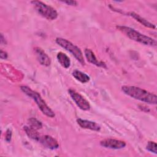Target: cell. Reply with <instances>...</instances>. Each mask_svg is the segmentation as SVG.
I'll list each match as a JSON object with an SVG mask.
<instances>
[{
    "label": "cell",
    "instance_id": "6da1fadb",
    "mask_svg": "<svg viewBox=\"0 0 157 157\" xmlns=\"http://www.w3.org/2000/svg\"><path fill=\"white\" fill-rule=\"evenodd\" d=\"M121 90L126 95L142 102L155 105L157 103L156 94L139 87L124 85L121 87Z\"/></svg>",
    "mask_w": 157,
    "mask_h": 157
},
{
    "label": "cell",
    "instance_id": "7c38bea8",
    "mask_svg": "<svg viewBox=\"0 0 157 157\" xmlns=\"http://www.w3.org/2000/svg\"><path fill=\"white\" fill-rule=\"evenodd\" d=\"M128 15L132 17L136 21H137L140 24H142V25H144V26H145L147 28H151V29H155L156 28V26L154 24L150 23V21H148L146 19H145L144 18H143L142 17H141L139 14L135 13L134 12H129L128 13Z\"/></svg>",
    "mask_w": 157,
    "mask_h": 157
},
{
    "label": "cell",
    "instance_id": "9a60e30c",
    "mask_svg": "<svg viewBox=\"0 0 157 157\" xmlns=\"http://www.w3.org/2000/svg\"><path fill=\"white\" fill-rule=\"evenodd\" d=\"M24 130L26 135L31 139H33L36 141H39L40 136L37 132V130L29 127V126H24Z\"/></svg>",
    "mask_w": 157,
    "mask_h": 157
},
{
    "label": "cell",
    "instance_id": "8fae6325",
    "mask_svg": "<svg viewBox=\"0 0 157 157\" xmlns=\"http://www.w3.org/2000/svg\"><path fill=\"white\" fill-rule=\"evenodd\" d=\"M84 52H85V57L89 63L99 67H106V65L102 61H99L97 59L94 53L93 52V51L91 49L85 48Z\"/></svg>",
    "mask_w": 157,
    "mask_h": 157
},
{
    "label": "cell",
    "instance_id": "52a82bcc",
    "mask_svg": "<svg viewBox=\"0 0 157 157\" xmlns=\"http://www.w3.org/2000/svg\"><path fill=\"white\" fill-rule=\"evenodd\" d=\"M100 145L105 148L110 149H121L126 145V142L115 139H105L100 142Z\"/></svg>",
    "mask_w": 157,
    "mask_h": 157
},
{
    "label": "cell",
    "instance_id": "d6986e66",
    "mask_svg": "<svg viewBox=\"0 0 157 157\" xmlns=\"http://www.w3.org/2000/svg\"><path fill=\"white\" fill-rule=\"evenodd\" d=\"M63 3H65L67 5H69V6H75L78 4L77 2L76 1H61Z\"/></svg>",
    "mask_w": 157,
    "mask_h": 157
},
{
    "label": "cell",
    "instance_id": "5bb4252c",
    "mask_svg": "<svg viewBox=\"0 0 157 157\" xmlns=\"http://www.w3.org/2000/svg\"><path fill=\"white\" fill-rule=\"evenodd\" d=\"M72 75L77 80L79 81L82 83L88 82L90 79V77L87 74L78 70H74L72 72Z\"/></svg>",
    "mask_w": 157,
    "mask_h": 157
},
{
    "label": "cell",
    "instance_id": "e0dca14e",
    "mask_svg": "<svg viewBox=\"0 0 157 157\" xmlns=\"http://www.w3.org/2000/svg\"><path fill=\"white\" fill-rule=\"evenodd\" d=\"M147 150L150 151V152H152L155 154H156L157 150H156V144L155 142L149 141L146 146Z\"/></svg>",
    "mask_w": 157,
    "mask_h": 157
},
{
    "label": "cell",
    "instance_id": "4fadbf2b",
    "mask_svg": "<svg viewBox=\"0 0 157 157\" xmlns=\"http://www.w3.org/2000/svg\"><path fill=\"white\" fill-rule=\"evenodd\" d=\"M57 59L59 63L64 68L67 69L70 67L71 60L64 53L59 52L57 54Z\"/></svg>",
    "mask_w": 157,
    "mask_h": 157
},
{
    "label": "cell",
    "instance_id": "3957f363",
    "mask_svg": "<svg viewBox=\"0 0 157 157\" xmlns=\"http://www.w3.org/2000/svg\"><path fill=\"white\" fill-rule=\"evenodd\" d=\"M20 89L25 94L31 98L36 102L39 109L43 113V114L50 118H53L55 116V113L47 105V104L45 103V101L42 99L39 93L31 90L29 87L25 85L21 86Z\"/></svg>",
    "mask_w": 157,
    "mask_h": 157
},
{
    "label": "cell",
    "instance_id": "ac0fdd59",
    "mask_svg": "<svg viewBox=\"0 0 157 157\" xmlns=\"http://www.w3.org/2000/svg\"><path fill=\"white\" fill-rule=\"evenodd\" d=\"M5 139L6 140L7 142H10L11 140V137H12V131L10 129H8L6 131V136H5Z\"/></svg>",
    "mask_w": 157,
    "mask_h": 157
},
{
    "label": "cell",
    "instance_id": "277c9868",
    "mask_svg": "<svg viewBox=\"0 0 157 157\" xmlns=\"http://www.w3.org/2000/svg\"><path fill=\"white\" fill-rule=\"evenodd\" d=\"M37 13L48 20H54L58 17V12L52 7L39 1L31 2Z\"/></svg>",
    "mask_w": 157,
    "mask_h": 157
},
{
    "label": "cell",
    "instance_id": "7a4b0ae2",
    "mask_svg": "<svg viewBox=\"0 0 157 157\" xmlns=\"http://www.w3.org/2000/svg\"><path fill=\"white\" fill-rule=\"evenodd\" d=\"M116 28L130 39L140 43L142 44L156 47V41L152 38L140 33L139 31L126 26H117Z\"/></svg>",
    "mask_w": 157,
    "mask_h": 157
},
{
    "label": "cell",
    "instance_id": "2e32d148",
    "mask_svg": "<svg viewBox=\"0 0 157 157\" xmlns=\"http://www.w3.org/2000/svg\"><path fill=\"white\" fill-rule=\"evenodd\" d=\"M28 124L29 127L36 130L41 129L42 128V123L35 118H30L28 120Z\"/></svg>",
    "mask_w": 157,
    "mask_h": 157
},
{
    "label": "cell",
    "instance_id": "ba28073f",
    "mask_svg": "<svg viewBox=\"0 0 157 157\" xmlns=\"http://www.w3.org/2000/svg\"><path fill=\"white\" fill-rule=\"evenodd\" d=\"M34 52L39 63L44 66H48L51 64V60L44 50L39 47L34 48Z\"/></svg>",
    "mask_w": 157,
    "mask_h": 157
},
{
    "label": "cell",
    "instance_id": "9c48e42d",
    "mask_svg": "<svg viewBox=\"0 0 157 157\" xmlns=\"http://www.w3.org/2000/svg\"><path fill=\"white\" fill-rule=\"evenodd\" d=\"M39 142H40L44 147L51 150H55L59 147V144L56 140L48 135L40 136Z\"/></svg>",
    "mask_w": 157,
    "mask_h": 157
},
{
    "label": "cell",
    "instance_id": "5b68a950",
    "mask_svg": "<svg viewBox=\"0 0 157 157\" xmlns=\"http://www.w3.org/2000/svg\"><path fill=\"white\" fill-rule=\"evenodd\" d=\"M56 42L59 46L71 53L73 56L77 59V60L80 62V64H82V65H85V62L83 56V53L81 50L78 47H77L67 39L61 37H57L56 39Z\"/></svg>",
    "mask_w": 157,
    "mask_h": 157
},
{
    "label": "cell",
    "instance_id": "30bf717a",
    "mask_svg": "<svg viewBox=\"0 0 157 157\" xmlns=\"http://www.w3.org/2000/svg\"><path fill=\"white\" fill-rule=\"evenodd\" d=\"M77 123L83 129H90L94 131H99L101 129V126L98 123L90 120L78 118L77 119Z\"/></svg>",
    "mask_w": 157,
    "mask_h": 157
},
{
    "label": "cell",
    "instance_id": "8992f818",
    "mask_svg": "<svg viewBox=\"0 0 157 157\" xmlns=\"http://www.w3.org/2000/svg\"><path fill=\"white\" fill-rule=\"evenodd\" d=\"M68 93L76 105L82 110H89L90 105L89 102L85 99L80 94L72 89H69Z\"/></svg>",
    "mask_w": 157,
    "mask_h": 157
},
{
    "label": "cell",
    "instance_id": "ffe728a7",
    "mask_svg": "<svg viewBox=\"0 0 157 157\" xmlns=\"http://www.w3.org/2000/svg\"><path fill=\"white\" fill-rule=\"evenodd\" d=\"M0 57L1 59H6L7 58V53L3 51V50H1V53H0Z\"/></svg>",
    "mask_w": 157,
    "mask_h": 157
}]
</instances>
